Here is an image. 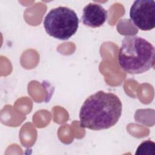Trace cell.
Wrapping results in <instances>:
<instances>
[{
    "label": "cell",
    "instance_id": "obj_1",
    "mask_svg": "<svg viewBox=\"0 0 155 155\" xmlns=\"http://www.w3.org/2000/svg\"><path fill=\"white\" fill-rule=\"evenodd\" d=\"M122 111V102L117 96L98 91L82 104L79 112L80 126L91 130L108 129L116 124Z\"/></svg>",
    "mask_w": 155,
    "mask_h": 155
},
{
    "label": "cell",
    "instance_id": "obj_2",
    "mask_svg": "<svg viewBox=\"0 0 155 155\" xmlns=\"http://www.w3.org/2000/svg\"><path fill=\"white\" fill-rule=\"evenodd\" d=\"M154 46L145 39L125 36L118 53L119 65L128 73H143L154 67Z\"/></svg>",
    "mask_w": 155,
    "mask_h": 155
},
{
    "label": "cell",
    "instance_id": "obj_3",
    "mask_svg": "<svg viewBox=\"0 0 155 155\" xmlns=\"http://www.w3.org/2000/svg\"><path fill=\"white\" fill-rule=\"evenodd\" d=\"M79 22L78 15L73 10L60 6L47 14L43 24L48 35L60 40H67L76 33Z\"/></svg>",
    "mask_w": 155,
    "mask_h": 155
},
{
    "label": "cell",
    "instance_id": "obj_4",
    "mask_svg": "<svg viewBox=\"0 0 155 155\" xmlns=\"http://www.w3.org/2000/svg\"><path fill=\"white\" fill-rule=\"evenodd\" d=\"M130 18L139 29L148 31L155 27V2L153 0L134 1L130 10Z\"/></svg>",
    "mask_w": 155,
    "mask_h": 155
},
{
    "label": "cell",
    "instance_id": "obj_5",
    "mask_svg": "<svg viewBox=\"0 0 155 155\" xmlns=\"http://www.w3.org/2000/svg\"><path fill=\"white\" fill-rule=\"evenodd\" d=\"M108 18L107 11L100 4H88L83 9L82 21L84 25L91 28L102 26Z\"/></svg>",
    "mask_w": 155,
    "mask_h": 155
},
{
    "label": "cell",
    "instance_id": "obj_6",
    "mask_svg": "<svg viewBox=\"0 0 155 155\" xmlns=\"http://www.w3.org/2000/svg\"><path fill=\"white\" fill-rule=\"evenodd\" d=\"M136 155H155V143L147 140L142 142L137 148Z\"/></svg>",
    "mask_w": 155,
    "mask_h": 155
}]
</instances>
